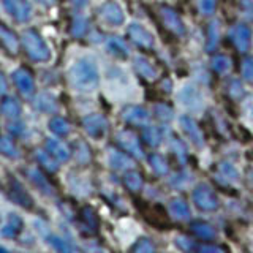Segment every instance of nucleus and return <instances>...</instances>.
Returning <instances> with one entry per match:
<instances>
[{"instance_id":"393cba45","label":"nucleus","mask_w":253,"mask_h":253,"mask_svg":"<svg viewBox=\"0 0 253 253\" xmlns=\"http://www.w3.org/2000/svg\"><path fill=\"white\" fill-rule=\"evenodd\" d=\"M217 0H201V11L206 14H212L215 11Z\"/></svg>"},{"instance_id":"6e6552de","label":"nucleus","mask_w":253,"mask_h":253,"mask_svg":"<svg viewBox=\"0 0 253 253\" xmlns=\"http://www.w3.org/2000/svg\"><path fill=\"white\" fill-rule=\"evenodd\" d=\"M98 18L103 22L109 24V26H121L125 19V16H124L122 8L116 2H106L98 8Z\"/></svg>"},{"instance_id":"39448f33","label":"nucleus","mask_w":253,"mask_h":253,"mask_svg":"<svg viewBox=\"0 0 253 253\" xmlns=\"http://www.w3.org/2000/svg\"><path fill=\"white\" fill-rule=\"evenodd\" d=\"M11 78H13V83L16 85V89L19 90V93L22 95V97L30 98L32 95H34V92H35L34 76H32V73L27 68H24V67L18 68L11 75Z\"/></svg>"},{"instance_id":"b1692460","label":"nucleus","mask_w":253,"mask_h":253,"mask_svg":"<svg viewBox=\"0 0 253 253\" xmlns=\"http://www.w3.org/2000/svg\"><path fill=\"white\" fill-rule=\"evenodd\" d=\"M229 95H233V97L239 98L244 95V87L241 84V81H231L229 84Z\"/></svg>"},{"instance_id":"f3484780","label":"nucleus","mask_w":253,"mask_h":253,"mask_svg":"<svg viewBox=\"0 0 253 253\" xmlns=\"http://www.w3.org/2000/svg\"><path fill=\"white\" fill-rule=\"evenodd\" d=\"M2 113H3L6 117H10V119L18 117L19 113H21L19 103L16 101L14 98H10V97L3 98V103H2Z\"/></svg>"},{"instance_id":"aec40b11","label":"nucleus","mask_w":253,"mask_h":253,"mask_svg":"<svg viewBox=\"0 0 253 253\" xmlns=\"http://www.w3.org/2000/svg\"><path fill=\"white\" fill-rule=\"evenodd\" d=\"M182 126L185 128V131L188 133V134H192V138L195 139V141H200L201 139V131H200V128L196 126V124L192 121V119H188V117H182Z\"/></svg>"},{"instance_id":"bb28decb","label":"nucleus","mask_w":253,"mask_h":253,"mask_svg":"<svg viewBox=\"0 0 253 253\" xmlns=\"http://www.w3.org/2000/svg\"><path fill=\"white\" fill-rule=\"evenodd\" d=\"M200 253H225L220 247H204L203 250H200Z\"/></svg>"},{"instance_id":"4468645a","label":"nucleus","mask_w":253,"mask_h":253,"mask_svg":"<svg viewBox=\"0 0 253 253\" xmlns=\"http://www.w3.org/2000/svg\"><path fill=\"white\" fill-rule=\"evenodd\" d=\"M119 142L125 147L128 149V152H133V154H139L141 155V149H139V142H138V138L134 136L133 133H119L117 136Z\"/></svg>"},{"instance_id":"5701e85b","label":"nucleus","mask_w":253,"mask_h":253,"mask_svg":"<svg viewBox=\"0 0 253 253\" xmlns=\"http://www.w3.org/2000/svg\"><path fill=\"white\" fill-rule=\"evenodd\" d=\"M144 139L149 142V144H154L157 146L158 141H160V133L157 131V128H147L144 131Z\"/></svg>"},{"instance_id":"f8f14e48","label":"nucleus","mask_w":253,"mask_h":253,"mask_svg":"<svg viewBox=\"0 0 253 253\" xmlns=\"http://www.w3.org/2000/svg\"><path fill=\"white\" fill-rule=\"evenodd\" d=\"M147 113L146 109H142L139 106H131V108H126L124 111V121L128 122V124H133V125H142L147 122Z\"/></svg>"},{"instance_id":"0eeeda50","label":"nucleus","mask_w":253,"mask_h":253,"mask_svg":"<svg viewBox=\"0 0 253 253\" xmlns=\"http://www.w3.org/2000/svg\"><path fill=\"white\" fill-rule=\"evenodd\" d=\"M126 38H128L134 46L141 47V49H152L154 47L152 35H150L144 27L138 26V24H131V26L126 29Z\"/></svg>"},{"instance_id":"6ab92c4d","label":"nucleus","mask_w":253,"mask_h":253,"mask_svg":"<svg viewBox=\"0 0 253 253\" xmlns=\"http://www.w3.org/2000/svg\"><path fill=\"white\" fill-rule=\"evenodd\" d=\"M241 75L247 83H253V59L244 57L241 62Z\"/></svg>"},{"instance_id":"a211bd4d","label":"nucleus","mask_w":253,"mask_h":253,"mask_svg":"<svg viewBox=\"0 0 253 253\" xmlns=\"http://www.w3.org/2000/svg\"><path fill=\"white\" fill-rule=\"evenodd\" d=\"M211 67L215 73L223 75L229 70V67H231V60H229L226 55H215V57H212L211 60Z\"/></svg>"},{"instance_id":"dca6fc26","label":"nucleus","mask_w":253,"mask_h":253,"mask_svg":"<svg viewBox=\"0 0 253 253\" xmlns=\"http://www.w3.org/2000/svg\"><path fill=\"white\" fill-rule=\"evenodd\" d=\"M71 35H73L75 38H83L87 32V21L83 18L81 14H76L73 21H71Z\"/></svg>"},{"instance_id":"20e7f679","label":"nucleus","mask_w":253,"mask_h":253,"mask_svg":"<svg viewBox=\"0 0 253 253\" xmlns=\"http://www.w3.org/2000/svg\"><path fill=\"white\" fill-rule=\"evenodd\" d=\"M228 40L237 51L245 54L250 47V40H252V32L247 26L244 24H236L228 30Z\"/></svg>"},{"instance_id":"c85d7f7f","label":"nucleus","mask_w":253,"mask_h":253,"mask_svg":"<svg viewBox=\"0 0 253 253\" xmlns=\"http://www.w3.org/2000/svg\"><path fill=\"white\" fill-rule=\"evenodd\" d=\"M40 3H43V5H52L54 3V0H38Z\"/></svg>"},{"instance_id":"f257e3e1","label":"nucleus","mask_w":253,"mask_h":253,"mask_svg":"<svg viewBox=\"0 0 253 253\" xmlns=\"http://www.w3.org/2000/svg\"><path fill=\"white\" fill-rule=\"evenodd\" d=\"M70 79L78 89L90 90L98 84V70L90 60L81 59L70 68Z\"/></svg>"},{"instance_id":"2eb2a0df","label":"nucleus","mask_w":253,"mask_h":253,"mask_svg":"<svg viewBox=\"0 0 253 253\" xmlns=\"http://www.w3.org/2000/svg\"><path fill=\"white\" fill-rule=\"evenodd\" d=\"M108 49L121 59L128 57V47H126L125 42H122V40L117 37H113L108 40Z\"/></svg>"},{"instance_id":"ddd939ff","label":"nucleus","mask_w":253,"mask_h":253,"mask_svg":"<svg viewBox=\"0 0 253 253\" xmlns=\"http://www.w3.org/2000/svg\"><path fill=\"white\" fill-rule=\"evenodd\" d=\"M218 40H220V22L212 21L208 29V44H206V49L209 52L215 51L218 46Z\"/></svg>"},{"instance_id":"9d476101","label":"nucleus","mask_w":253,"mask_h":253,"mask_svg":"<svg viewBox=\"0 0 253 253\" xmlns=\"http://www.w3.org/2000/svg\"><path fill=\"white\" fill-rule=\"evenodd\" d=\"M84 126H85L87 133L92 134V136H100V134L105 133V130H106L108 124H106L105 117H103V116L93 114V116L85 117V121H84Z\"/></svg>"},{"instance_id":"cd10ccee","label":"nucleus","mask_w":253,"mask_h":253,"mask_svg":"<svg viewBox=\"0 0 253 253\" xmlns=\"http://www.w3.org/2000/svg\"><path fill=\"white\" fill-rule=\"evenodd\" d=\"M71 2H73L75 5H78V6H83L87 2V0H71Z\"/></svg>"},{"instance_id":"1a4fd4ad","label":"nucleus","mask_w":253,"mask_h":253,"mask_svg":"<svg viewBox=\"0 0 253 253\" xmlns=\"http://www.w3.org/2000/svg\"><path fill=\"white\" fill-rule=\"evenodd\" d=\"M133 65H134V70H136V73L142 79H146V81H155L157 70H155V67L152 65V62H150L149 59L142 57V55H138V57H134Z\"/></svg>"},{"instance_id":"a878e982","label":"nucleus","mask_w":253,"mask_h":253,"mask_svg":"<svg viewBox=\"0 0 253 253\" xmlns=\"http://www.w3.org/2000/svg\"><path fill=\"white\" fill-rule=\"evenodd\" d=\"M155 113L160 116V119H166V121H168V119L171 117V114H172V111L168 106H165V105H158L155 108Z\"/></svg>"},{"instance_id":"412c9836","label":"nucleus","mask_w":253,"mask_h":253,"mask_svg":"<svg viewBox=\"0 0 253 253\" xmlns=\"http://www.w3.org/2000/svg\"><path fill=\"white\" fill-rule=\"evenodd\" d=\"M49 128L55 134H59V136H65V134L70 131V125L67 121H63V119H54V121L49 124Z\"/></svg>"},{"instance_id":"f03ea898","label":"nucleus","mask_w":253,"mask_h":253,"mask_svg":"<svg viewBox=\"0 0 253 253\" xmlns=\"http://www.w3.org/2000/svg\"><path fill=\"white\" fill-rule=\"evenodd\" d=\"M21 43L26 54L32 60L35 62H46L51 57V52L47 49L46 43L43 42V38L40 37L34 29H29L22 34Z\"/></svg>"},{"instance_id":"7ed1b4c3","label":"nucleus","mask_w":253,"mask_h":253,"mask_svg":"<svg viewBox=\"0 0 253 253\" xmlns=\"http://www.w3.org/2000/svg\"><path fill=\"white\" fill-rule=\"evenodd\" d=\"M158 18H160L163 27L171 32L172 35L176 37H182L185 34V26L182 22L180 16L177 14V11L174 8L168 6V5H160L158 6Z\"/></svg>"},{"instance_id":"9b49d317","label":"nucleus","mask_w":253,"mask_h":253,"mask_svg":"<svg viewBox=\"0 0 253 253\" xmlns=\"http://www.w3.org/2000/svg\"><path fill=\"white\" fill-rule=\"evenodd\" d=\"M0 37H2V46L6 52H10L11 55L18 54L21 42L6 26H2V29H0Z\"/></svg>"},{"instance_id":"4be33fe9","label":"nucleus","mask_w":253,"mask_h":253,"mask_svg":"<svg viewBox=\"0 0 253 253\" xmlns=\"http://www.w3.org/2000/svg\"><path fill=\"white\" fill-rule=\"evenodd\" d=\"M47 146H49V152L52 155L59 157V158H63V160H65V158L68 157V152H67L65 146H62L60 142H57V141H47Z\"/></svg>"},{"instance_id":"423d86ee","label":"nucleus","mask_w":253,"mask_h":253,"mask_svg":"<svg viewBox=\"0 0 253 253\" xmlns=\"http://www.w3.org/2000/svg\"><path fill=\"white\" fill-rule=\"evenodd\" d=\"M3 8L14 21L26 22L32 16V5L27 0H2Z\"/></svg>"}]
</instances>
